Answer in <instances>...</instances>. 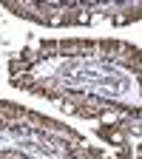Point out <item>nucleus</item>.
I'll return each instance as SVG.
<instances>
[{
	"instance_id": "obj_1",
	"label": "nucleus",
	"mask_w": 142,
	"mask_h": 159,
	"mask_svg": "<svg viewBox=\"0 0 142 159\" xmlns=\"http://www.w3.org/2000/svg\"><path fill=\"white\" fill-rule=\"evenodd\" d=\"M0 159H26V156H20V153H0Z\"/></svg>"
}]
</instances>
